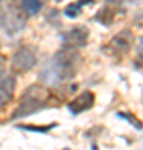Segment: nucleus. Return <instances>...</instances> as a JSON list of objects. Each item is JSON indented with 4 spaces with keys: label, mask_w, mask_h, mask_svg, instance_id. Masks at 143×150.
<instances>
[{
    "label": "nucleus",
    "mask_w": 143,
    "mask_h": 150,
    "mask_svg": "<svg viewBox=\"0 0 143 150\" xmlns=\"http://www.w3.org/2000/svg\"><path fill=\"white\" fill-rule=\"evenodd\" d=\"M80 65H82V57L77 52V48H60L53 55L52 65H50V74L53 75V82H63L75 77Z\"/></svg>",
    "instance_id": "nucleus-1"
},
{
    "label": "nucleus",
    "mask_w": 143,
    "mask_h": 150,
    "mask_svg": "<svg viewBox=\"0 0 143 150\" xmlns=\"http://www.w3.org/2000/svg\"><path fill=\"white\" fill-rule=\"evenodd\" d=\"M43 102H45L43 92L38 87H28V90L25 92V95L22 98L20 107L15 110V115L13 117H25L28 113L38 110L40 107H43Z\"/></svg>",
    "instance_id": "nucleus-2"
},
{
    "label": "nucleus",
    "mask_w": 143,
    "mask_h": 150,
    "mask_svg": "<svg viewBox=\"0 0 143 150\" xmlns=\"http://www.w3.org/2000/svg\"><path fill=\"white\" fill-rule=\"evenodd\" d=\"M12 64H13V69L18 70V72H27L32 67H35L37 64V57L32 52V48L23 47L20 50H17L13 54V59H12Z\"/></svg>",
    "instance_id": "nucleus-3"
},
{
    "label": "nucleus",
    "mask_w": 143,
    "mask_h": 150,
    "mask_svg": "<svg viewBox=\"0 0 143 150\" xmlns=\"http://www.w3.org/2000/svg\"><path fill=\"white\" fill-rule=\"evenodd\" d=\"M87 40H88V30L85 27H75L62 35L63 47H70V48L83 47L85 43H87Z\"/></svg>",
    "instance_id": "nucleus-4"
},
{
    "label": "nucleus",
    "mask_w": 143,
    "mask_h": 150,
    "mask_svg": "<svg viewBox=\"0 0 143 150\" xmlns=\"http://www.w3.org/2000/svg\"><path fill=\"white\" fill-rule=\"evenodd\" d=\"M110 45L113 47V50H117V52H120V54H127L133 45L132 30H122L118 35H115V38L111 40Z\"/></svg>",
    "instance_id": "nucleus-5"
},
{
    "label": "nucleus",
    "mask_w": 143,
    "mask_h": 150,
    "mask_svg": "<svg viewBox=\"0 0 143 150\" xmlns=\"http://www.w3.org/2000/svg\"><path fill=\"white\" fill-rule=\"evenodd\" d=\"M93 100H95L93 93H92V92H85V93L78 95L73 102L70 103V112L75 113V115H78V113H82V112H85V110L92 108Z\"/></svg>",
    "instance_id": "nucleus-6"
},
{
    "label": "nucleus",
    "mask_w": 143,
    "mask_h": 150,
    "mask_svg": "<svg viewBox=\"0 0 143 150\" xmlns=\"http://www.w3.org/2000/svg\"><path fill=\"white\" fill-rule=\"evenodd\" d=\"M13 88H15L13 77L2 75L0 77V107H4L7 102H10L12 95H13Z\"/></svg>",
    "instance_id": "nucleus-7"
},
{
    "label": "nucleus",
    "mask_w": 143,
    "mask_h": 150,
    "mask_svg": "<svg viewBox=\"0 0 143 150\" xmlns=\"http://www.w3.org/2000/svg\"><path fill=\"white\" fill-rule=\"evenodd\" d=\"M22 8L28 13V15H35L42 8V2L40 0H22Z\"/></svg>",
    "instance_id": "nucleus-8"
},
{
    "label": "nucleus",
    "mask_w": 143,
    "mask_h": 150,
    "mask_svg": "<svg viewBox=\"0 0 143 150\" xmlns=\"http://www.w3.org/2000/svg\"><path fill=\"white\" fill-rule=\"evenodd\" d=\"M83 2H90V0H82V2H78V4H75V5H68L67 7V10H65V13L68 17H77L80 13V8L78 7L83 4Z\"/></svg>",
    "instance_id": "nucleus-9"
},
{
    "label": "nucleus",
    "mask_w": 143,
    "mask_h": 150,
    "mask_svg": "<svg viewBox=\"0 0 143 150\" xmlns=\"http://www.w3.org/2000/svg\"><path fill=\"white\" fill-rule=\"evenodd\" d=\"M2 23H5V12L2 8V4H0V25H2Z\"/></svg>",
    "instance_id": "nucleus-10"
},
{
    "label": "nucleus",
    "mask_w": 143,
    "mask_h": 150,
    "mask_svg": "<svg viewBox=\"0 0 143 150\" xmlns=\"http://www.w3.org/2000/svg\"><path fill=\"white\" fill-rule=\"evenodd\" d=\"M106 2H108V4H111V5H122L125 0H106Z\"/></svg>",
    "instance_id": "nucleus-11"
},
{
    "label": "nucleus",
    "mask_w": 143,
    "mask_h": 150,
    "mask_svg": "<svg viewBox=\"0 0 143 150\" xmlns=\"http://www.w3.org/2000/svg\"><path fill=\"white\" fill-rule=\"evenodd\" d=\"M138 50H140V54H143V37L140 38V42H138Z\"/></svg>",
    "instance_id": "nucleus-12"
},
{
    "label": "nucleus",
    "mask_w": 143,
    "mask_h": 150,
    "mask_svg": "<svg viewBox=\"0 0 143 150\" xmlns=\"http://www.w3.org/2000/svg\"><path fill=\"white\" fill-rule=\"evenodd\" d=\"M57 2H62V0H57Z\"/></svg>",
    "instance_id": "nucleus-13"
}]
</instances>
